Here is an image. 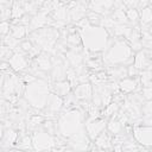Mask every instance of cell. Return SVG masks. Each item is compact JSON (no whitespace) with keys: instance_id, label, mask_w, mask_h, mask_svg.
I'll return each mask as SVG.
<instances>
[{"instance_id":"cell-1","label":"cell","mask_w":152,"mask_h":152,"mask_svg":"<svg viewBox=\"0 0 152 152\" xmlns=\"http://www.w3.org/2000/svg\"><path fill=\"white\" fill-rule=\"evenodd\" d=\"M84 112L82 109H69L58 116L56 121V134L66 140L68 138L84 128Z\"/></svg>"},{"instance_id":"cell-2","label":"cell","mask_w":152,"mask_h":152,"mask_svg":"<svg viewBox=\"0 0 152 152\" xmlns=\"http://www.w3.org/2000/svg\"><path fill=\"white\" fill-rule=\"evenodd\" d=\"M49 81L36 78L34 81L25 84V89L23 93V97L28 102L30 107L34 110H44L48 97L50 95Z\"/></svg>"},{"instance_id":"cell-3","label":"cell","mask_w":152,"mask_h":152,"mask_svg":"<svg viewBox=\"0 0 152 152\" xmlns=\"http://www.w3.org/2000/svg\"><path fill=\"white\" fill-rule=\"evenodd\" d=\"M131 62H133V51L128 43L122 39H115L114 43L108 46L102 57V63L108 66L124 65Z\"/></svg>"},{"instance_id":"cell-4","label":"cell","mask_w":152,"mask_h":152,"mask_svg":"<svg viewBox=\"0 0 152 152\" xmlns=\"http://www.w3.org/2000/svg\"><path fill=\"white\" fill-rule=\"evenodd\" d=\"M31 141L33 152H50L57 146V137L42 129H36L32 132Z\"/></svg>"},{"instance_id":"cell-5","label":"cell","mask_w":152,"mask_h":152,"mask_svg":"<svg viewBox=\"0 0 152 152\" xmlns=\"http://www.w3.org/2000/svg\"><path fill=\"white\" fill-rule=\"evenodd\" d=\"M66 144L70 147V150H72L74 152H88L91 141L88 138V135H87V133L83 128L80 132L71 135L70 138H68Z\"/></svg>"},{"instance_id":"cell-6","label":"cell","mask_w":152,"mask_h":152,"mask_svg":"<svg viewBox=\"0 0 152 152\" xmlns=\"http://www.w3.org/2000/svg\"><path fill=\"white\" fill-rule=\"evenodd\" d=\"M107 127V120L104 118H87L84 120V131L90 139L94 141L99 134H101Z\"/></svg>"},{"instance_id":"cell-7","label":"cell","mask_w":152,"mask_h":152,"mask_svg":"<svg viewBox=\"0 0 152 152\" xmlns=\"http://www.w3.org/2000/svg\"><path fill=\"white\" fill-rule=\"evenodd\" d=\"M134 141L146 148L152 146V127L151 126H133L132 128Z\"/></svg>"},{"instance_id":"cell-8","label":"cell","mask_w":152,"mask_h":152,"mask_svg":"<svg viewBox=\"0 0 152 152\" xmlns=\"http://www.w3.org/2000/svg\"><path fill=\"white\" fill-rule=\"evenodd\" d=\"M52 19L49 17V14L44 13V12H38L34 15L30 17V23L27 26V32H33L37 31L39 28H43L45 26H48L49 24H51Z\"/></svg>"},{"instance_id":"cell-9","label":"cell","mask_w":152,"mask_h":152,"mask_svg":"<svg viewBox=\"0 0 152 152\" xmlns=\"http://www.w3.org/2000/svg\"><path fill=\"white\" fill-rule=\"evenodd\" d=\"M113 5H114V1H110V0H103V1L95 0V1L88 2V10L102 17H108L113 11Z\"/></svg>"},{"instance_id":"cell-10","label":"cell","mask_w":152,"mask_h":152,"mask_svg":"<svg viewBox=\"0 0 152 152\" xmlns=\"http://www.w3.org/2000/svg\"><path fill=\"white\" fill-rule=\"evenodd\" d=\"M139 71L151 69V50L142 49L138 51L134 57H133V63H132Z\"/></svg>"},{"instance_id":"cell-11","label":"cell","mask_w":152,"mask_h":152,"mask_svg":"<svg viewBox=\"0 0 152 152\" xmlns=\"http://www.w3.org/2000/svg\"><path fill=\"white\" fill-rule=\"evenodd\" d=\"M8 64L14 72H21L28 68V61L26 58V55L18 51H13L12 57L8 59Z\"/></svg>"},{"instance_id":"cell-12","label":"cell","mask_w":152,"mask_h":152,"mask_svg":"<svg viewBox=\"0 0 152 152\" xmlns=\"http://www.w3.org/2000/svg\"><path fill=\"white\" fill-rule=\"evenodd\" d=\"M32 69H38L40 71H50L52 68V57L46 52H40L32 62Z\"/></svg>"},{"instance_id":"cell-13","label":"cell","mask_w":152,"mask_h":152,"mask_svg":"<svg viewBox=\"0 0 152 152\" xmlns=\"http://www.w3.org/2000/svg\"><path fill=\"white\" fill-rule=\"evenodd\" d=\"M72 94L77 101H90L93 94V86L90 82L80 83L74 88Z\"/></svg>"},{"instance_id":"cell-14","label":"cell","mask_w":152,"mask_h":152,"mask_svg":"<svg viewBox=\"0 0 152 152\" xmlns=\"http://www.w3.org/2000/svg\"><path fill=\"white\" fill-rule=\"evenodd\" d=\"M118 88L122 94H132L135 93L138 90H140V84H139V80L137 78H131V77H126L122 78L120 81H118Z\"/></svg>"},{"instance_id":"cell-15","label":"cell","mask_w":152,"mask_h":152,"mask_svg":"<svg viewBox=\"0 0 152 152\" xmlns=\"http://www.w3.org/2000/svg\"><path fill=\"white\" fill-rule=\"evenodd\" d=\"M19 138V133L17 129L12 128V127H8V128H5V132H4V135L0 140L4 150H8L11 147H14L17 140Z\"/></svg>"},{"instance_id":"cell-16","label":"cell","mask_w":152,"mask_h":152,"mask_svg":"<svg viewBox=\"0 0 152 152\" xmlns=\"http://www.w3.org/2000/svg\"><path fill=\"white\" fill-rule=\"evenodd\" d=\"M63 108V97L53 94V93H50L49 97H48V102H46V106H45V109L49 112V114L51 115H55L57 113H59Z\"/></svg>"},{"instance_id":"cell-17","label":"cell","mask_w":152,"mask_h":152,"mask_svg":"<svg viewBox=\"0 0 152 152\" xmlns=\"http://www.w3.org/2000/svg\"><path fill=\"white\" fill-rule=\"evenodd\" d=\"M49 89H50V93H53L61 97H64L71 93L72 88L70 83L66 80H64V81H58V82H51L49 84Z\"/></svg>"},{"instance_id":"cell-18","label":"cell","mask_w":152,"mask_h":152,"mask_svg":"<svg viewBox=\"0 0 152 152\" xmlns=\"http://www.w3.org/2000/svg\"><path fill=\"white\" fill-rule=\"evenodd\" d=\"M112 138H113V135L107 129H104L101 134H99L96 137V139L94 140V144L96 147L106 151V150L112 148Z\"/></svg>"},{"instance_id":"cell-19","label":"cell","mask_w":152,"mask_h":152,"mask_svg":"<svg viewBox=\"0 0 152 152\" xmlns=\"http://www.w3.org/2000/svg\"><path fill=\"white\" fill-rule=\"evenodd\" d=\"M106 129L114 137V135H119L122 134V129H124V125L121 124V121L116 118V115L114 114L113 116L109 118V120H107V127Z\"/></svg>"},{"instance_id":"cell-20","label":"cell","mask_w":152,"mask_h":152,"mask_svg":"<svg viewBox=\"0 0 152 152\" xmlns=\"http://www.w3.org/2000/svg\"><path fill=\"white\" fill-rule=\"evenodd\" d=\"M51 19L53 21H62L65 24L69 21V10L65 7V2H62V5L51 13Z\"/></svg>"},{"instance_id":"cell-21","label":"cell","mask_w":152,"mask_h":152,"mask_svg":"<svg viewBox=\"0 0 152 152\" xmlns=\"http://www.w3.org/2000/svg\"><path fill=\"white\" fill-rule=\"evenodd\" d=\"M10 34L15 38L17 40H21L24 37H26L28 34L27 32V26L24 25H19V24H12L10 27Z\"/></svg>"},{"instance_id":"cell-22","label":"cell","mask_w":152,"mask_h":152,"mask_svg":"<svg viewBox=\"0 0 152 152\" xmlns=\"http://www.w3.org/2000/svg\"><path fill=\"white\" fill-rule=\"evenodd\" d=\"M14 146L18 150L24 151V152H26L28 150H32L33 151V148H32V141H31V135H28V134H19V138H18V140H17V142H15Z\"/></svg>"},{"instance_id":"cell-23","label":"cell","mask_w":152,"mask_h":152,"mask_svg":"<svg viewBox=\"0 0 152 152\" xmlns=\"http://www.w3.org/2000/svg\"><path fill=\"white\" fill-rule=\"evenodd\" d=\"M109 31L112 32V34L114 37H125L127 39L132 31V26L126 25V24H115L114 27Z\"/></svg>"},{"instance_id":"cell-24","label":"cell","mask_w":152,"mask_h":152,"mask_svg":"<svg viewBox=\"0 0 152 152\" xmlns=\"http://www.w3.org/2000/svg\"><path fill=\"white\" fill-rule=\"evenodd\" d=\"M25 11H24V7H23V1H14L12 4V7H11V18L14 19V21L19 20L23 15H25Z\"/></svg>"},{"instance_id":"cell-25","label":"cell","mask_w":152,"mask_h":152,"mask_svg":"<svg viewBox=\"0 0 152 152\" xmlns=\"http://www.w3.org/2000/svg\"><path fill=\"white\" fill-rule=\"evenodd\" d=\"M139 12V25H151L152 23V8L145 7Z\"/></svg>"},{"instance_id":"cell-26","label":"cell","mask_w":152,"mask_h":152,"mask_svg":"<svg viewBox=\"0 0 152 152\" xmlns=\"http://www.w3.org/2000/svg\"><path fill=\"white\" fill-rule=\"evenodd\" d=\"M139 84H141L142 87H152V72L151 69H146V70H141L139 72Z\"/></svg>"},{"instance_id":"cell-27","label":"cell","mask_w":152,"mask_h":152,"mask_svg":"<svg viewBox=\"0 0 152 152\" xmlns=\"http://www.w3.org/2000/svg\"><path fill=\"white\" fill-rule=\"evenodd\" d=\"M119 109H120V103H118V102H115V101H112L108 106H106V107L103 108V110L101 112V115H102L103 118H110V116H113L114 114H116Z\"/></svg>"},{"instance_id":"cell-28","label":"cell","mask_w":152,"mask_h":152,"mask_svg":"<svg viewBox=\"0 0 152 152\" xmlns=\"http://www.w3.org/2000/svg\"><path fill=\"white\" fill-rule=\"evenodd\" d=\"M65 42H66L68 44H70L71 46H78V45L81 44V42H82V39H81V33H80L78 31L70 32V33L68 34Z\"/></svg>"},{"instance_id":"cell-29","label":"cell","mask_w":152,"mask_h":152,"mask_svg":"<svg viewBox=\"0 0 152 152\" xmlns=\"http://www.w3.org/2000/svg\"><path fill=\"white\" fill-rule=\"evenodd\" d=\"M19 44H20V42L17 40L15 38H13V37L10 34V32H8L6 36H4V38H2V45L10 48L11 50H14Z\"/></svg>"},{"instance_id":"cell-30","label":"cell","mask_w":152,"mask_h":152,"mask_svg":"<svg viewBox=\"0 0 152 152\" xmlns=\"http://www.w3.org/2000/svg\"><path fill=\"white\" fill-rule=\"evenodd\" d=\"M87 19H88V21H89V24H90V26H95V27H97V26H100L101 25V20H102V15H100V14H97V13H94V12H89L88 14H87V17H86Z\"/></svg>"},{"instance_id":"cell-31","label":"cell","mask_w":152,"mask_h":152,"mask_svg":"<svg viewBox=\"0 0 152 152\" xmlns=\"http://www.w3.org/2000/svg\"><path fill=\"white\" fill-rule=\"evenodd\" d=\"M12 55H13V50H11L5 45H0V62H8Z\"/></svg>"},{"instance_id":"cell-32","label":"cell","mask_w":152,"mask_h":152,"mask_svg":"<svg viewBox=\"0 0 152 152\" xmlns=\"http://www.w3.org/2000/svg\"><path fill=\"white\" fill-rule=\"evenodd\" d=\"M140 113L142 114V118H152V104L151 101H144L140 107Z\"/></svg>"},{"instance_id":"cell-33","label":"cell","mask_w":152,"mask_h":152,"mask_svg":"<svg viewBox=\"0 0 152 152\" xmlns=\"http://www.w3.org/2000/svg\"><path fill=\"white\" fill-rule=\"evenodd\" d=\"M18 48L25 53V55H27L32 49H33V44L28 40V39H26V40H23V42H20V44L18 45Z\"/></svg>"},{"instance_id":"cell-34","label":"cell","mask_w":152,"mask_h":152,"mask_svg":"<svg viewBox=\"0 0 152 152\" xmlns=\"http://www.w3.org/2000/svg\"><path fill=\"white\" fill-rule=\"evenodd\" d=\"M140 94H141V96L145 101H151V99H152V87H142Z\"/></svg>"},{"instance_id":"cell-35","label":"cell","mask_w":152,"mask_h":152,"mask_svg":"<svg viewBox=\"0 0 152 152\" xmlns=\"http://www.w3.org/2000/svg\"><path fill=\"white\" fill-rule=\"evenodd\" d=\"M127 68V76H129L131 78H137L138 76H139V70L133 65V64H129L128 66H126Z\"/></svg>"},{"instance_id":"cell-36","label":"cell","mask_w":152,"mask_h":152,"mask_svg":"<svg viewBox=\"0 0 152 152\" xmlns=\"http://www.w3.org/2000/svg\"><path fill=\"white\" fill-rule=\"evenodd\" d=\"M10 27H11V24L8 21H0V37L6 36L10 32Z\"/></svg>"},{"instance_id":"cell-37","label":"cell","mask_w":152,"mask_h":152,"mask_svg":"<svg viewBox=\"0 0 152 152\" xmlns=\"http://www.w3.org/2000/svg\"><path fill=\"white\" fill-rule=\"evenodd\" d=\"M131 152H151V148H146V147H142V146H138L137 148L132 150Z\"/></svg>"},{"instance_id":"cell-38","label":"cell","mask_w":152,"mask_h":152,"mask_svg":"<svg viewBox=\"0 0 152 152\" xmlns=\"http://www.w3.org/2000/svg\"><path fill=\"white\" fill-rule=\"evenodd\" d=\"M113 152H122V145L121 144H116V145H113Z\"/></svg>"},{"instance_id":"cell-39","label":"cell","mask_w":152,"mask_h":152,"mask_svg":"<svg viewBox=\"0 0 152 152\" xmlns=\"http://www.w3.org/2000/svg\"><path fill=\"white\" fill-rule=\"evenodd\" d=\"M4 81H5V74L0 71V90L2 89V86H4Z\"/></svg>"},{"instance_id":"cell-40","label":"cell","mask_w":152,"mask_h":152,"mask_svg":"<svg viewBox=\"0 0 152 152\" xmlns=\"http://www.w3.org/2000/svg\"><path fill=\"white\" fill-rule=\"evenodd\" d=\"M89 152H104V150H101V148H99V147H96L95 145L89 150Z\"/></svg>"},{"instance_id":"cell-41","label":"cell","mask_w":152,"mask_h":152,"mask_svg":"<svg viewBox=\"0 0 152 152\" xmlns=\"http://www.w3.org/2000/svg\"><path fill=\"white\" fill-rule=\"evenodd\" d=\"M4 132H5V126H4V124L0 121V140H1V138H2V135H4Z\"/></svg>"},{"instance_id":"cell-42","label":"cell","mask_w":152,"mask_h":152,"mask_svg":"<svg viewBox=\"0 0 152 152\" xmlns=\"http://www.w3.org/2000/svg\"><path fill=\"white\" fill-rule=\"evenodd\" d=\"M0 152H4V147H2V145H1V142H0Z\"/></svg>"},{"instance_id":"cell-43","label":"cell","mask_w":152,"mask_h":152,"mask_svg":"<svg viewBox=\"0 0 152 152\" xmlns=\"http://www.w3.org/2000/svg\"><path fill=\"white\" fill-rule=\"evenodd\" d=\"M64 152H74V151H72V150H66V148H65V151H64Z\"/></svg>"},{"instance_id":"cell-44","label":"cell","mask_w":152,"mask_h":152,"mask_svg":"<svg viewBox=\"0 0 152 152\" xmlns=\"http://www.w3.org/2000/svg\"><path fill=\"white\" fill-rule=\"evenodd\" d=\"M122 152H129V151H124V150H122Z\"/></svg>"}]
</instances>
